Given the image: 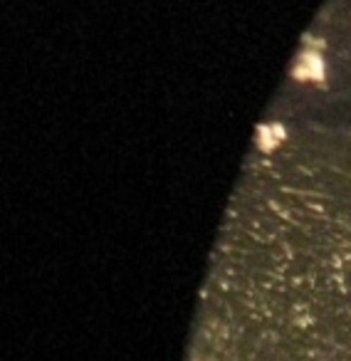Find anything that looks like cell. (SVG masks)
I'll list each match as a JSON object with an SVG mask.
<instances>
[{
  "instance_id": "obj_1",
  "label": "cell",
  "mask_w": 351,
  "mask_h": 361,
  "mask_svg": "<svg viewBox=\"0 0 351 361\" xmlns=\"http://www.w3.org/2000/svg\"><path fill=\"white\" fill-rule=\"evenodd\" d=\"M292 75L297 77V80H316L321 82L326 75V67H324V60H321L319 50H304L300 55V62L295 65V70H292Z\"/></svg>"
},
{
  "instance_id": "obj_2",
  "label": "cell",
  "mask_w": 351,
  "mask_h": 361,
  "mask_svg": "<svg viewBox=\"0 0 351 361\" xmlns=\"http://www.w3.org/2000/svg\"><path fill=\"white\" fill-rule=\"evenodd\" d=\"M304 42H309V45H312V50H319V47H324V40H321V37L304 35Z\"/></svg>"
}]
</instances>
